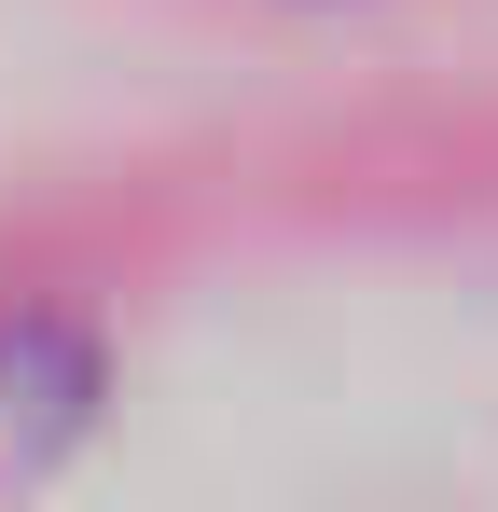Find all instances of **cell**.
I'll list each match as a JSON object with an SVG mask.
<instances>
[{"mask_svg": "<svg viewBox=\"0 0 498 512\" xmlns=\"http://www.w3.org/2000/svg\"><path fill=\"white\" fill-rule=\"evenodd\" d=\"M83 416H97V346L70 319H0V485L42 471Z\"/></svg>", "mask_w": 498, "mask_h": 512, "instance_id": "1", "label": "cell"}]
</instances>
